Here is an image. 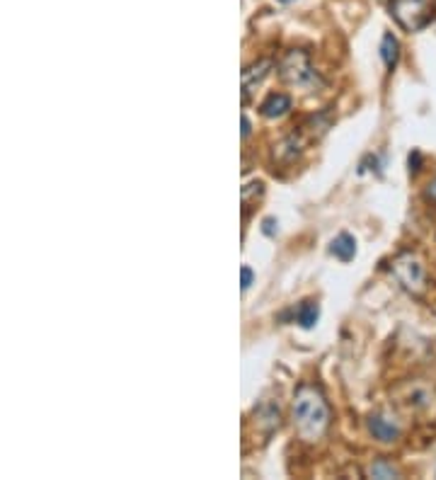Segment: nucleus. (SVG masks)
<instances>
[{"label":"nucleus","instance_id":"f257e3e1","mask_svg":"<svg viewBox=\"0 0 436 480\" xmlns=\"http://www.w3.org/2000/svg\"><path fill=\"white\" fill-rule=\"evenodd\" d=\"M330 420H333V412H330L325 396L315 386L298 388L291 403V422L296 434L308 444L320 441L330 430Z\"/></svg>","mask_w":436,"mask_h":480},{"label":"nucleus","instance_id":"f03ea898","mask_svg":"<svg viewBox=\"0 0 436 480\" xmlns=\"http://www.w3.org/2000/svg\"><path fill=\"white\" fill-rule=\"evenodd\" d=\"M279 75H281L284 83L296 85V88H303V90H313L322 85L320 75H317V70L313 68V64H310V56L301 49L288 51V54L279 61Z\"/></svg>","mask_w":436,"mask_h":480},{"label":"nucleus","instance_id":"7ed1b4c3","mask_svg":"<svg viewBox=\"0 0 436 480\" xmlns=\"http://www.w3.org/2000/svg\"><path fill=\"white\" fill-rule=\"evenodd\" d=\"M397 405L415 415H436V391L424 381H410L395 388Z\"/></svg>","mask_w":436,"mask_h":480},{"label":"nucleus","instance_id":"20e7f679","mask_svg":"<svg viewBox=\"0 0 436 480\" xmlns=\"http://www.w3.org/2000/svg\"><path fill=\"white\" fill-rule=\"evenodd\" d=\"M390 15L407 32H419L434 17V0H390Z\"/></svg>","mask_w":436,"mask_h":480},{"label":"nucleus","instance_id":"39448f33","mask_svg":"<svg viewBox=\"0 0 436 480\" xmlns=\"http://www.w3.org/2000/svg\"><path fill=\"white\" fill-rule=\"evenodd\" d=\"M393 274L402 284V289H407L410 294L419 296L426 287V269L419 255L415 253H402L393 260Z\"/></svg>","mask_w":436,"mask_h":480},{"label":"nucleus","instance_id":"423d86ee","mask_svg":"<svg viewBox=\"0 0 436 480\" xmlns=\"http://www.w3.org/2000/svg\"><path fill=\"white\" fill-rule=\"evenodd\" d=\"M368 432L376 441L381 444H393L400 439V427L386 415H371L368 417Z\"/></svg>","mask_w":436,"mask_h":480},{"label":"nucleus","instance_id":"0eeeda50","mask_svg":"<svg viewBox=\"0 0 436 480\" xmlns=\"http://www.w3.org/2000/svg\"><path fill=\"white\" fill-rule=\"evenodd\" d=\"M272 68H274L272 61L264 59V61H257V64L248 66V68L243 70V99H245V102L250 99V93H252V90L257 88L264 78H267Z\"/></svg>","mask_w":436,"mask_h":480},{"label":"nucleus","instance_id":"6e6552de","mask_svg":"<svg viewBox=\"0 0 436 480\" xmlns=\"http://www.w3.org/2000/svg\"><path fill=\"white\" fill-rule=\"evenodd\" d=\"M291 107H293V99L288 97V95H284V93H272V95H269V97L262 102L259 112H262V117H267V119H279V117H284V114H286Z\"/></svg>","mask_w":436,"mask_h":480},{"label":"nucleus","instance_id":"1a4fd4ad","mask_svg":"<svg viewBox=\"0 0 436 480\" xmlns=\"http://www.w3.org/2000/svg\"><path fill=\"white\" fill-rule=\"evenodd\" d=\"M330 253L337 260H342V262H349V260H354V255H357V240H354L349 233H339L333 240V245H330Z\"/></svg>","mask_w":436,"mask_h":480},{"label":"nucleus","instance_id":"9d476101","mask_svg":"<svg viewBox=\"0 0 436 480\" xmlns=\"http://www.w3.org/2000/svg\"><path fill=\"white\" fill-rule=\"evenodd\" d=\"M381 59L383 64H386L388 70L395 68L397 59H400V41L395 39V37L388 32V35H383V41H381Z\"/></svg>","mask_w":436,"mask_h":480},{"label":"nucleus","instance_id":"9b49d317","mask_svg":"<svg viewBox=\"0 0 436 480\" xmlns=\"http://www.w3.org/2000/svg\"><path fill=\"white\" fill-rule=\"evenodd\" d=\"M296 318H298V323H301V327H313L317 323V318H320V308H317L315 301H303L301 306H298Z\"/></svg>","mask_w":436,"mask_h":480},{"label":"nucleus","instance_id":"f8f14e48","mask_svg":"<svg viewBox=\"0 0 436 480\" xmlns=\"http://www.w3.org/2000/svg\"><path fill=\"white\" fill-rule=\"evenodd\" d=\"M366 475H368V478L388 480V478H400V470H397L393 463H388V461H376V463L368 465Z\"/></svg>","mask_w":436,"mask_h":480},{"label":"nucleus","instance_id":"ddd939ff","mask_svg":"<svg viewBox=\"0 0 436 480\" xmlns=\"http://www.w3.org/2000/svg\"><path fill=\"white\" fill-rule=\"evenodd\" d=\"M252 282H255V272L248 265H243V267H240V287H243V291L252 287Z\"/></svg>","mask_w":436,"mask_h":480},{"label":"nucleus","instance_id":"4468645a","mask_svg":"<svg viewBox=\"0 0 436 480\" xmlns=\"http://www.w3.org/2000/svg\"><path fill=\"white\" fill-rule=\"evenodd\" d=\"M417 165H419V153L415 151V153H410V170H415V173H417V170H419Z\"/></svg>","mask_w":436,"mask_h":480},{"label":"nucleus","instance_id":"2eb2a0df","mask_svg":"<svg viewBox=\"0 0 436 480\" xmlns=\"http://www.w3.org/2000/svg\"><path fill=\"white\" fill-rule=\"evenodd\" d=\"M264 233H267V236H274V218H267V221H264V228H262Z\"/></svg>","mask_w":436,"mask_h":480},{"label":"nucleus","instance_id":"dca6fc26","mask_svg":"<svg viewBox=\"0 0 436 480\" xmlns=\"http://www.w3.org/2000/svg\"><path fill=\"white\" fill-rule=\"evenodd\" d=\"M250 136V119L243 117V139H248Z\"/></svg>","mask_w":436,"mask_h":480},{"label":"nucleus","instance_id":"f3484780","mask_svg":"<svg viewBox=\"0 0 436 480\" xmlns=\"http://www.w3.org/2000/svg\"><path fill=\"white\" fill-rule=\"evenodd\" d=\"M426 194H429L431 199H436V177L429 182V189H426Z\"/></svg>","mask_w":436,"mask_h":480},{"label":"nucleus","instance_id":"a211bd4d","mask_svg":"<svg viewBox=\"0 0 436 480\" xmlns=\"http://www.w3.org/2000/svg\"><path fill=\"white\" fill-rule=\"evenodd\" d=\"M279 3H284V6H288V3H293V0H279Z\"/></svg>","mask_w":436,"mask_h":480}]
</instances>
